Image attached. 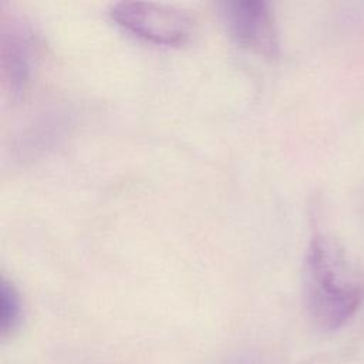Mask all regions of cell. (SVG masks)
I'll use <instances>...</instances> for the list:
<instances>
[{
  "label": "cell",
  "mask_w": 364,
  "mask_h": 364,
  "mask_svg": "<svg viewBox=\"0 0 364 364\" xmlns=\"http://www.w3.org/2000/svg\"><path fill=\"white\" fill-rule=\"evenodd\" d=\"M304 304L310 320L323 331L343 327L357 311L364 282L344 247L326 233L310 239L303 266Z\"/></svg>",
  "instance_id": "obj_1"
},
{
  "label": "cell",
  "mask_w": 364,
  "mask_h": 364,
  "mask_svg": "<svg viewBox=\"0 0 364 364\" xmlns=\"http://www.w3.org/2000/svg\"><path fill=\"white\" fill-rule=\"evenodd\" d=\"M109 16L131 34L161 46H182L193 30L189 14L168 4L121 1L109 9Z\"/></svg>",
  "instance_id": "obj_2"
},
{
  "label": "cell",
  "mask_w": 364,
  "mask_h": 364,
  "mask_svg": "<svg viewBox=\"0 0 364 364\" xmlns=\"http://www.w3.org/2000/svg\"><path fill=\"white\" fill-rule=\"evenodd\" d=\"M219 16L229 36L260 55H277V33L270 6L264 1L228 0L218 3Z\"/></svg>",
  "instance_id": "obj_3"
},
{
  "label": "cell",
  "mask_w": 364,
  "mask_h": 364,
  "mask_svg": "<svg viewBox=\"0 0 364 364\" xmlns=\"http://www.w3.org/2000/svg\"><path fill=\"white\" fill-rule=\"evenodd\" d=\"M37 60L38 38L31 24L16 16L4 18L0 38L1 77L11 95L26 90Z\"/></svg>",
  "instance_id": "obj_4"
},
{
  "label": "cell",
  "mask_w": 364,
  "mask_h": 364,
  "mask_svg": "<svg viewBox=\"0 0 364 364\" xmlns=\"http://www.w3.org/2000/svg\"><path fill=\"white\" fill-rule=\"evenodd\" d=\"M23 306L16 287L6 279L0 284V331L3 336L11 333L21 321Z\"/></svg>",
  "instance_id": "obj_5"
}]
</instances>
